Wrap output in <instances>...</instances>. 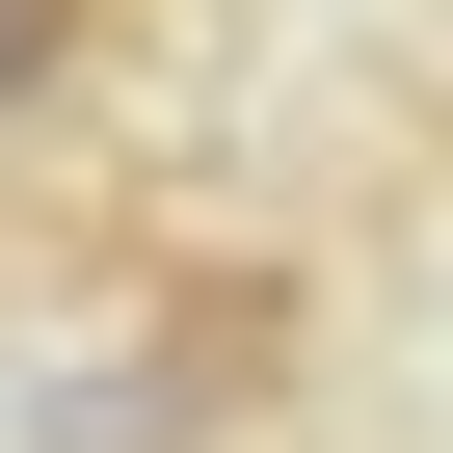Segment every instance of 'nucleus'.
Here are the masks:
<instances>
[{
  "mask_svg": "<svg viewBox=\"0 0 453 453\" xmlns=\"http://www.w3.org/2000/svg\"><path fill=\"white\" fill-rule=\"evenodd\" d=\"M107 27H134V0H0V107H54V81H107Z\"/></svg>",
  "mask_w": 453,
  "mask_h": 453,
  "instance_id": "1",
  "label": "nucleus"
}]
</instances>
